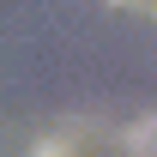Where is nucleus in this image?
Instances as JSON below:
<instances>
[{
    "mask_svg": "<svg viewBox=\"0 0 157 157\" xmlns=\"http://www.w3.org/2000/svg\"><path fill=\"white\" fill-rule=\"evenodd\" d=\"M127 151L133 157H157V115H145L133 133H127Z\"/></svg>",
    "mask_w": 157,
    "mask_h": 157,
    "instance_id": "nucleus-1",
    "label": "nucleus"
},
{
    "mask_svg": "<svg viewBox=\"0 0 157 157\" xmlns=\"http://www.w3.org/2000/svg\"><path fill=\"white\" fill-rule=\"evenodd\" d=\"M30 157H73V145H67V139H42Z\"/></svg>",
    "mask_w": 157,
    "mask_h": 157,
    "instance_id": "nucleus-2",
    "label": "nucleus"
}]
</instances>
